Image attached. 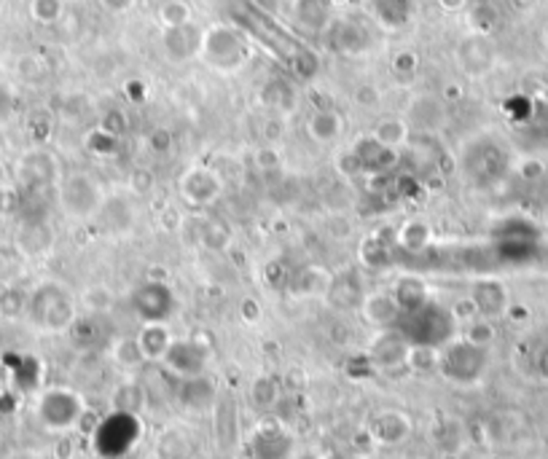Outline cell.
I'll use <instances>...</instances> for the list:
<instances>
[{
  "label": "cell",
  "mask_w": 548,
  "mask_h": 459,
  "mask_svg": "<svg viewBox=\"0 0 548 459\" xmlns=\"http://www.w3.org/2000/svg\"><path fill=\"white\" fill-rule=\"evenodd\" d=\"M336 459H352V457H336Z\"/></svg>",
  "instance_id": "46"
},
{
  "label": "cell",
  "mask_w": 548,
  "mask_h": 459,
  "mask_svg": "<svg viewBox=\"0 0 548 459\" xmlns=\"http://www.w3.org/2000/svg\"><path fill=\"white\" fill-rule=\"evenodd\" d=\"M438 5L444 8V11H463L466 5H468V0H438Z\"/></svg>",
  "instance_id": "42"
},
{
  "label": "cell",
  "mask_w": 548,
  "mask_h": 459,
  "mask_svg": "<svg viewBox=\"0 0 548 459\" xmlns=\"http://www.w3.org/2000/svg\"><path fill=\"white\" fill-rule=\"evenodd\" d=\"M33 16L43 24H54L62 16V0H33Z\"/></svg>",
  "instance_id": "36"
},
{
  "label": "cell",
  "mask_w": 548,
  "mask_h": 459,
  "mask_svg": "<svg viewBox=\"0 0 548 459\" xmlns=\"http://www.w3.org/2000/svg\"><path fill=\"white\" fill-rule=\"evenodd\" d=\"M409 349H411V344L406 341V336L398 328H392V330H380L374 336V341L369 344V358L377 368L392 371V368L406 366Z\"/></svg>",
  "instance_id": "14"
},
{
  "label": "cell",
  "mask_w": 548,
  "mask_h": 459,
  "mask_svg": "<svg viewBox=\"0 0 548 459\" xmlns=\"http://www.w3.org/2000/svg\"><path fill=\"white\" fill-rule=\"evenodd\" d=\"M0 309H3L8 317L16 314V311H27V293H22V291H16V288L3 291V296H0Z\"/></svg>",
  "instance_id": "38"
},
{
  "label": "cell",
  "mask_w": 548,
  "mask_h": 459,
  "mask_svg": "<svg viewBox=\"0 0 548 459\" xmlns=\"http://www.w3.org/2000/svg\"><path fill=\"white\" fill-rule=\"evenodd\" d=\"M232 226L221 215H207L199 226V242L213 253H224L232 244Z\"/></svg>",
  "instance_id": "28"
},
{
  "label": "cell",
  "mask_w": 548,
  "mask_h": 459,
  "mask_svg": "<svg viewBox=\"0 0 548 459\" xmlns=\"http://www.w3.org/2000/svg\"><path fill=\"white\" fill-rule=\"evenodd\" d=\"M457 65L466 76L478 78L489 73L495 65V46H492L489 35H484V33L466 35L457 46Z\"/></svg>",
  "instance_id": "12"
},
{
  "label": "cell",
  "mask_w": 548,
  "mask_h": 459,
  "mask_svg": "<svg viewBox=\"0 0 548 459\" xmlns=\"http://www.w3.org/2000/svg\"><path fill=\"white\" fill-rule=\"evenodd\" d=\"M411 433V422L400 411H382L371 422V435L380 444H400Z\"/></svg>",
  "instance_id": "21"
},
{
  "label": "cell",
  "mask_w": 548,
  "mask_h": 459,
  "mask_svg": "<svg viewBox=\"0 0 548 459\" xmlns=\"http://www.w3.org/2000/svg\"><path fill=\"white\" fill-rule=\"evenodd\" d=\"M398 330L406 336L409 344H425V347L441 349L447 341H452L457 336V320L452 317V311L447 306L428 301L417 311L403 314Z\"/></svg>",
  "instance_id": "2"
},
{
  "label": "cell",
  "mask_w": 548,
  "mask_h": 459,
  "mask_svg": "<svg viewBox=\"0 0 548 459\" xmlns=\"http://www.w3.org/2000/svg\"><path fill=\"white\" fill-rule=\"evenodd\" d=\"M255 167H261V169L280 167V153L274 151V146H264V148L255 151Z\"/></svg>",
  "instance_id": "40"
},
{
  "label": "cell",
  "mask_w": 548,
  "mask_h": 459,
  "mask_svg": "<svg viewBox=\"0 0 548 459\" xmlns=\"http://www.w3.org/2000/svg\"><path fill=\"white\" fill-rule=\"evenodd\" d=\"M132 309L143 322H169V317L175 314V293L167 282L146 280L132 293Z\"/></svg>",
  "instance_id": "10"
},
{
  "label": "cell",
  "mask_w": 548,
  "mask_h": 459,
  "mask_svg": "<svg viewBox=\"0 0 548 459\" xmlns=\"http://www.w3.org/2000/svg\"><path fill=\"white\" fill-rule=\"evenodd\" d=\"M371 138H374L380 146H385V148L398 153L400 148L409 146L411 127H409V121H406L403 116H388V119H382V121L371 129Z\"/></svg>",
  "instance_id": "22"
},
{
  "label": "cell",
  "mask_w": 548,
  "mask_h": 459,
  "mask_svg": "<svg viewBox=\"0 0 548 459\" xmlns=\"http://www.w3.org/2000/svg\"><path fill=\"white\" fill-rule=\"evenodd\" d=\"M543 43H546V49H548V24L543 27Z\"/></svg>",
  "instance_id": "44"
},
{
  "label": "cell",
  "mask_w": 548,
  "mask_h": 459,
  "mask_svg": "<svg viewBox=\"0 0 548 459\" xmlns=\"http://www.w3.org/2000/svg\"><path fill=\"white\" fill-rule=\"evenodd\" d=\"M361 317L374 325L377 330H392L400 325L403 320V306L398 304L395 293L392 291H374V293H366L363 301L358 306Z\"/></svg>",
  "instance_id": "13"
},
{
  "label": "cell",
  "mask_w": 548,
  "mask_h": 459,
  "mask_svg": "<svg viewBox=\"0 0 548 459\" xmlns=\"http://www.w3.org/2000/svg\"><path fill=\"white\" fill-rule=\"evenodd\" d=\"M307 135L317 146H333V143H339L341 135H344V119H341V113H336L331 108L314 110L312 116L307 119Z\"/></svg>",
  "instance_id": "19"
},
{
  "label": "cell",
  "mask_w": 548,
  "mask_h": 459,
  "mask_svg": "<svg viewBox=\"0 0 548 459\" xmlns=\"http://www.w3.org/2000/svg\"><path fill=\"white\" fill-rule=\"evenodd\" d=\"M333 277H336V274H331L325 266H307V269H302V272L293 277V288H296L304 299H310V296H328V291H331V285H333Z\"/></svg>",
  "instance_id": "24"
},
{
  "label": "cell",
  "mask_w": 548,
  "mask_h": 459,
  "mask_svg": "<svg viewBox=\"0 0 548 459\" xmlns=\"http://www.w3.org/2000/svg\"><path fill=\"white\" fill-rule=\"evenodd\" d=\"M543 371H546V377H548V355L543 358Z\"/></svg>",
  "instance_id": "45"
},
{
  "label": "cell",
  "mask_w": 548,
  "mask_h": 459,
  "mask_svg": "<svg viewBox=\"0 0 548 459\" xmlns=\"http://www.w3.org/2000/svg\"><path fill=\"white\" fill-rule=\"evenodd\" d=\"M19 180L27 188H52L60 183V161L43 148H33L19 158Z\"/></svg>",
  "instance_id": "11"
},
{
  "label": "cell",
  "mask_w": 548,
  "mask_h": 459,
  "mask_svg": "<svg viewBox=\"0 0 548 459\" xmlns=\"http://www.w3.org/2000/svg\"><path fill=\"white\" fill-rule=\"evenodd\" d=\"M253 397H255L258 406H272L277 400V387H274L272 379H258L253 384Z\"/></svg>",
  "instance_id": "39"
},
{
  "label": "cell",
  "mask_w": 548,
  "mask_h": 459,
  "mask_svg": "<svg viewBox=\"0 0 548 459\" xmlns=\"http://www.w3.org/2000/svg\"><path fill=\"white\" fill-rule=\"evenodd\" d=\"M207 363H210V347L202 344L199 339H172L167 355L161 358V366L180 382L205 377Z\"/></svg>",
  "instance_id": "9"
},
{
  "label": "cell",
  "mask_w": 548,
  "mask_h": 459,
  "mask_svg": "<svg viewBox=\"0 0 548 459\" xmlns=\"http://www.w3.org/2000/svg\"><path fill=\"white\" fill-rule=\"evenodd\" d=\"M191 19H194V11L186 0H164L159 5V22L164 30L186 27V24H191Z\"/></svg>",
  "instance_id": "31"
},
{
  "label": "cell",
  "mask_w": 548,
  "mask_h": 459,
  "mask_svg": "<svg viewBox=\"0 0 548 459\" xmlns=\"http://www.w3.org/2000/svg\"><path fill=\"white\" fill-rule=\"evenodd\" d=\"M111 358H113L116 366L124 368V371H138V368H143V366L149 363V360L143 358L140 344H138L135 336H130V339H116V341L111 344Z\"/></svg>",
  "instance_id": "29"
},
{
  "label": "cell",
  "mask_w": 548,
  "mask_h": 459,
  "mask_svg": "<svg viewBox=\"0 0 548 459\" xmlns=\"http://www.w3.org/2000/svg\"><path fill=\"white\" fill-rule=\"evenodd\" d=\"M395 242L409 255H422L430 247V226L425 221H406L395 231Z\"/></svg>",
  "instance_id": "25"
},
{
  "label": "cell",
  "mask_w": 548,
  "mask_h": 459,
  "mask_svg": "<svg viewBox=\"0 0 548 459\" xmlns=\"http://www.w3.org/2000/svg\"><path fill=\"white\" fill-rule=\"evenodd\" d=\"M363 288L358 282V277L352 272H344L339 277H333V285L328 291V299L336 306H344V309H358L363 301Z\"/></svg>",
  "instance_id": "26"
},
{
  "label": "cell",
  "mask_w": 548,
  "mask_h": 459,
  "mask_svg": "<svg viewBox=\"0 0 548 459\" xmlns=\"http://www.w3.org/2000/svg\"><path fill=\"white\" fill-rule=\"evenodd\" d=\"M79 306H83L91 317H102L116 306V296L108 285H91L79 296Z\"/></svg>",
  "instance_id": "30"
},
{
  "label": "cell",
  "mask_w": 548,
  "mask_h": 459,
  "mask_svg": "<svg viewBox=\"0 0 548 459\" xmlns=\"http://www.w3.org/2000/svg\"><path fill=\"white\" fill-rule=\"evenodd\" d=\"M293 438L274 425H264L250 438V457L253 459H291Z\"/></svg>",
  "instance_id": "15"
},
{
  "label": "cell",
  "mask_w": 548,
  "mask_h": 459,
  "mask_svg": "<svg viewBox=\"0 0 548 459\" xmlns=\"http://www.w3.org/2000/svg\"><path fill=\"white\" fill-rule=\"evenodd\" d=\"M54 244V234H52V226L46 221H30L22 236H19V250L24 255H46Z\"/></svg>",
  "instance_id": "23"
},
{
  "label": "cell",
  "mask_w": 548,
  "mask_h": 459,
  "mask_svg": "<svg viewBox=\"0 0 548 459\" xmlns=\"http://www.w3.org/2000/svg\"><path fill=\"white\" fill-rule=\"evenodd\" d=\"M199 54L205 57V62L210 68H216L221 73H235L247 62L250 46L236 30L226 27V24H216V27L202 33Z\"/></svg>",
  "instance_id": "7"
},
{
  "label": "cell",
  "mask_w": 548,
  "mask_h": 459,
  "mask_svg": "<svg viewBox=\"0 0 548 459\" xmlns=\"http://www.w3.org/2000/svg\"><path fill=\"white\" fill-rule=\"evenodd\" d=\"M140 433H143V427H140L138 414L116 408L94 425L91 446H94L97 457L121 459L135 449V444L140 441Z\"/></svg>",
  "instance_id": "4"
},
{
  "label": "cell",
  "mask_w": 548,
  "mask_h": 459,
  "mask_svg": "<svg viewBox=\"0 0 548 459\" xmlns=\"http://www.w3.org/2000/svg\"><path fill=\"white\" fill-rule=\"evenodd\" d=\"M361 258H363V263H366L369 269H382V266H388V263H390V253H385L382 242H377V239L363 242Z\"/></svg>",
  "instance_id": "35"
},
{
  "label": "cell",
  "mask_w": 548,
  "mask_h": 459,
  "mask_svg": "<svg viewBox=\"0 0 548 459\" xmlns=\"http://www.w3.org/2000/svg\"><path fill=\"white\" fill-rule=\"evenodd\" d=\"M127 186H130L135 194H149V191L157 186V177H154L151 169H146V167H135V169L130 172V177H127Z\"/></svg>",
  "instance_id": "37"
},
{
  "label": "cell",
  "mask_w": 548,
  "mask_h": 459,
  "mask_svg": "<svg viewBox=\"0 0 548 459\" xmlns=\"http://www.w3.org/2000/svg\"><path fill=\"white\" fill-rule=\"evenodd\" d=\"M202 33L197 30L194 22L186 27H175V30H164V54L169 62H186L191 57L199 54L202 49Z\"/></svg>",
  "instance_id": "18"
},
{
  "label": "cell",
  "mask_w": 548,
  "mask_h": 459,
  "mask_svg": "<svg viewBox=\"0 0 548 459\" xmlns=\"http://www.w3.org/2000/svg\"><path fill=\"white\" fill-rule=\"evenodd\" d=\"M27 320L43 333H65L79 320V299L62 282H41L27 293Z\"/></svg>",
  "instance_id": "1"
},
{
  "label": "cell",
  "mask_w": 548,
  "mask_h": 459,
  "mask_svg": "<svg viewBox=\"0 0 548 459\" xmlns=\"http://www.w3.org/2000/svg\"><path fill=\"white\" fill-rule=\"evenodd\" d=\"M224 177L210 164H191L178 175V196L191 210L213 207L224 194Z\"/></svg>",
  "instance_id": "8"
},
{
  "label": "cell",
  "mask_w": 548,
  "mask_h": 459,
  "mask_svg": "<svg viewBox=\"0 0 548 459\" xmlns=\"http://www.w3.org/2000/svg\"><path fill=\"white\" fill-rule=\"evenodd\" d=\"M135 339H138L140 352L149 363H161V358L167 355L175 336L169 333L167 322H143L140 330L135 333Z\"/></svg>",
  "instance_id": "20"
},
{
  "label": "cell",
  "mask_w": 548,
  "mask_h": 459,
  "mask_svg": "<svg viewBox=\"0 0 548 459\" xmlns=\"http://www.w3.org/2000/svg\"><path fill=\"white\" fill-rule=\"evenodd\" d=\"M392 293H395V299H398V304L403 306V314H409V311H417L419 306H425L430 301V296H428V288H425V280H419V277H400L398 282H395V288H392Z\"/></svg>",
  "instance_id": "27"
},
{
  "label": "cell",
  "mask_w": 548,
  "mask_h": 459,
  "mask_svg": "<svg viewBox=\"0 0 548 459\" xmlns=\"http://www.w3.org/2000/svg\"><path fill=\"white\" fill-rule=\"evenodd\" d=\"M97 5L108 14H127L138 5V0H97Z\"/></svg>",
  "instance_id": "41"
},
{
  "label": "cell",
  "mask_w": 548,
  "mask_h": 459,
  "mask_svg": "<svg viewBox=\"0 0 548 459\" xmlns=\"http://www.w3.org/2000/svg\"><path fill=\"white\" fill-rule=\"evenodd\" d=\"M35 414L46 430L68 433L81 425V419L86 414V403L71 387H49L41 392V397L35 403Z\"/></svg>",
  "instance_id": "6"
},
{
  "label": "cell",
  "mask_w": 548,
  "mask_h": 459,
  "mask_svg": "<svg viewBox=\"0 0 548 459\" xmlns=\"http://www.w3.org/2000/svg\"><path fill=\"white\" fill-rule=\"evenodd\" d=\"M406 366L411 371H433V368H438V349L425 347V344H411Z\"/></svg>",
  "instance_id": "34"
},
{
  "label": "cell",
  "mask_w": 548,
  "mask_h": 459,
  "mask_svg": "<svg viewBox=\"0 0 548 459\" xmlns=\"http://www.w3.org/2000/svg\"><path fill=\"white\" fill-rule=\"evenodd\" d=\"M374 11H377V19L385 27L395 30V27H400L409 19V0H377Z\"/></svg>",
  "instance_id": "33"
},
{
  "label": "cell",
  "mask_w": 548,
  "mask_h": 459,
  "mask_svg": "<svg viewBox=\"0 0 548 459\" xmlns=\"http://www.w3.org/2000/svg\"><path fill=\"white\" fill-rule=\"evenodd\" d=\"M463 339H468L470 344H476V347H484V349H489L492 344H495V339H497V328H495V320H489V317H481V314H476L473 320L466 322V328H463Z\"/></svg>",
  "instance_id": "32"
},
{
  "label": "cell",
  "mask_w": 548,
  "mask_h": 459,
  "mask_svg": "<svg viewBox=\"0 0 548 459\" xmlns=\"http://www.w3.org/2000/svg\"><path fill=\"white\" fill-rule=\"evenodd\" d=\"M489 368V349L455 336L438 349V371L455 384H476Z\"/></svg>",
  "instance_id": "5"
},
{
  "label": "cell",
  "mask_w": 548,
  "mask_h": 459,
  "mask_svg": "<svg viewBox=\"0 0 548 459\" xmlns=\"http://www.w3.org/2000/svg\"><path fill=\"white\" fill-rule=\"evenodd\" d=\"M470 299L476 304V311L481 317H489V320H497L503 314H508L511 309V296H508V288L495 280V277H486V280H478L470 291Z\"/></svg>",
  "instance_id": "16"
},
{
  "label": "cell",
  "mask_w": 548,
  "mask_h": 459,
  "mask_svg": "<svg viewBox=\"0 0 548 459\" xmlns=\"http://www.w3.org/2000/svg\"><path fill=\"white\" fill-rule=\"evenodd\" d=\"M411 129L419 132H438L447 121V105L433 94H417L403 116Z\"/></svg>",
  "instance_id": "17"
},
{
  "label": "cell",
  "mask_w": 548,
  "mask_h": 459,
  "mask_svg": "<svg viewBox=\"0 0 548 459\" xmlns=\"http://www.w3.org/2000/svg\"><path fill=\"white\" fill-rule=\"evenodd\" d=\"M108 194L102 188V183L89 175V172H68L65 177H60V188H57V202L65 218L71 221H94L105 205Z\"/></svg>",
  "instance_id": "3"
},
{
  "label": "cell",
  "mask_w": 548,
  "mask_h": 459,
  "mask_svg": "<svg viewBox=\"0 0 548 459\" xmlns=\"http://www.w3.org/2000/svg\"><path fill=\"white\" fill-rule=\"evenodd\" d=\"M3 183H5V169L0 167V186H3Z\"/></svg>",
  "instance_id": "43"
}]
</instances>
